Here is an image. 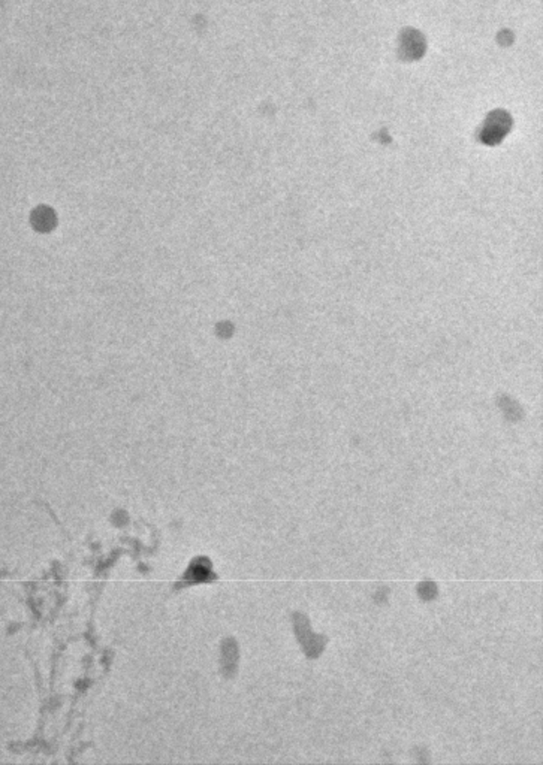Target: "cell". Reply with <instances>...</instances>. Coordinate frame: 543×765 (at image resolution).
<instances>
[{
	"mask_svg": "<svg viewBox=\"0 0 543 765\" xmlns=\"http://www.w3.org/2000/svg\"><path fill=\"white\" fill-rule=\"evenodd\" d=\"M30 221L32 226L38 232H50L54 229L55 223H57V217H55V212L51 208L38 207L36 209H33Z\"/></svg>",
	"mask_w": 543,
	"mask_h": 765,
	"instance_id": "1",
	"label": "cell"
}]
</instances>
